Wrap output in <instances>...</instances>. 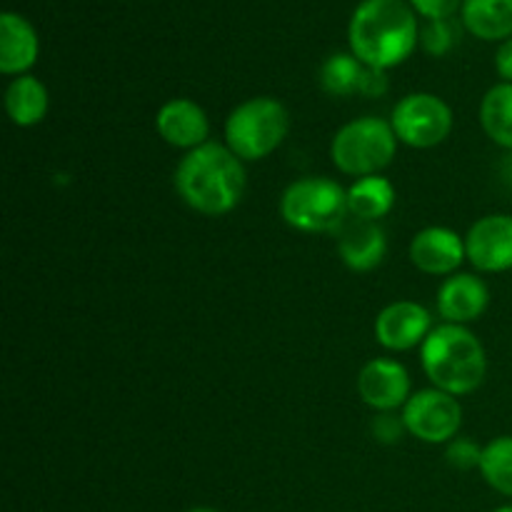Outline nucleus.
<instances>
[{
    "label": "nucleus",
    "instance_id": "obj_29",
    "mask_svg": "<svg viewBox=\"0 0 512 512\" xmlns=\"http://www.w3.org/2000/svg\"><path fill=\"white\" fill-rule=\"evenodd\" d=\"M503 175H505V180L512 185V153H508V158L503 160Z\"/></svg>",
    "mask_w": 512,
    "mask_h": 512
},
{
    "label": "nucleus",
    "instance_id": "obj_22",
    "mask_svg": "<svg viewBox=\"0 0 512 512\" xmlns=\"http://www.w3.org/2000/svg\"><path fill=\"white\" fill-rule=\"evenodd\" d=\"M478 470L495 493L512 498V435H500L485 445Z\"/></svg>",
    "mask_w": 512,
    "mask_h": 512
},
{
    "label": "nucleus",
    "instance_id": "obj_10",
    "mask_svg": "<svg viewBox=\"0 0 512 512\" xmlns=\"http://www.w3.org/2000/svg\"><path fill=\"white\" fill-rule=\"evenodd\" d=\"M430 330H433V315L425 305L413 300L385 305L375 318V340L393 353L420 348Z\"/></svg>",
    "mask_w": 512,
    "mask_h": 512
},
{
    "label": "nucleus",
    "instance_id": "obj_18",
    "mask_svg": "<svg viewBox=\"0 0 512 512\" xmlns=\"http://www.w3.org/2000/svg\"><path fill=\"white\" fill-rule=\"evenodd\" d=\"M48 103V88L43 85V80L30 73L18 75L5 88V110L18 128H33V125L43 123V118L48 115Z\"/></svg>",
    "mask_w": 512,
    "mask_h": 512
},
{
    "label": "nucleus",
    "instance_id": "obj_4",
    "mask_svg": "<svg viewBox=\"0 0 512 512\" xmlns=\"http://www.w3.org/2000/svg\"><path fill=\"white\" fill-rule=\"evenodd\" d=\"M290 130V115L280 100L270 95L250 98L233 108L225 120V145L243 163H255L283 145Z\"/></svg>",
    "mask_w": 512,
    "mask_h": 512
},
{
    "label": "nucleus",
    "instance_id": "obj_2",
    "mask_svg": "<svg viewBox=\"0 0 512 512\" xmlns=\"http://www.w3.org/2000/svg\"><path fill=\"white\" fill-rule=\"evenodd\" d=\"M175 190L195 213L218 215L238 208L245 193V165L228 145L205 143L185 153L175 168Z\"/></svg>",
    "mask_w": 512,
    "mask_h": 512
},
{
    "label": "nucleus",
    "instance_id": "obj_23",
    "mask_svg": "<svg viewBox=\"0 0 512 512\" xmlns=\"http://www.w3.org/2000/svg\"><path fill=\"white\" fill-rule=\"evenodd\" d=\"M460 38V25L453 23V18L448 20H428V23L420 28V45L428 55L435 58H443L450 50L455 48Z\"/></svg>",
    "mask_w": 512,
    "mask_h": 512
},
{
    "label": "nucleus",
    "instance_id": "obj_30",
    "mask_svg": "<svg viewBox=\"0 0 512 512\" xmlns=\"http://www.w3.org/2000/svg\"><path fill=\"white\" fill-rule=\"evenodd\" d=\"M188 512H218V510H213V508H193V510H188Z\"/></svg>",
    "mask_w": 512,
    "mask_h": 512
},
{
    "label": "nucleus",
    "instance_id": "obj_27",
    "mask_svg": "<svg viewBox=\"0 0 512 512\" xmlns=\"http://www.w3.org/2000/svg\"><path fill=\"white\" fill-rule=\"evenodd\" d=\"M385 93H388V78H385V70L368 68L360 95H365V98H380V95Z\"/></svg>",
    "mask_w": 512,
    "mask_h": 512
},
{
    "label": "nucleus",
    "instance_id": "obj_28",
    "mask_svg": "<svg viewBox=\"0 0 512 512\" xmlns=\"http://www.w3.org/2000/svg\"><path fill=\"white\" fill-rule=\"evenodd\" d=\"M495 70L500 75V83H512V38L500 43L495 53Z\"/></svg>",
    "mask_w": 512,
    "mask_h": 512
},
{
    "label": "nucleus",
    "instance_id": "obj_20",
    "mask_svg": "<svg viewBox=\"0 0 512 512\" xmlns=\"http://www.w3.org/2000/svg\"><path fill=\"white\" fill-rule=\"evenodd\" d=\"M480 125L495 145L512 153V83H498L485 93Z\"/></svg>",
    "mask_w": 512,
    "mask_h": 512
},
{
    "label": "nucleus",
    "instance_id": "obj_8",
    "mask_svg": "<svg viewBox=\"0 0 512 512\" xmlns=\"http://www.w3.org/2000/svg\"><path fill=\"white\" fill-rule=\"evenodd\" d=\"M400 418L413 438L428 445H443L458 438L463 428V405L445 390L425 388L410 395Z\"/></svg>",
    "mask_w": 512,
    "mask_h": 512
},
{
    "label": "nucleus",
    "instance_id": "obj_31",
    "mask_svg": "<svg viewBox=\"0 0 512 512\" xmlns=\"http://www.w3.org/2000/svg\"><path fill=\"white\" fill-rule=\"evenodd\" d=\"M493 512H512V505H503V508H498V510H493Z\"/></svg>",
    "mask_w": 512,
    "mask_h": 512
},
{
    "label": "nucleus",
    "instance_id": "obj_1",
    "mask_svg": "<svg viewBox=\"0 0 512 512\" xmlns=\"http://www.w3.org/2000/svg\"><path fill=\"white\" fill-rule=\"evenodd\" d=\"M348 43L350 53L368 68H395L418 48V13L408 0H363L350 15Z\"/></svg>",
    "mask_w": 512,
    "mask_h": 512
},
{
    "label": "nucleus",
    "instance_id": "obj_16",
    "mask_svg": "<svg viewBox=\"0 0 512 512\" xmlns=\"http://www.w3.org/2000/svg\"><path fill=\"white\" fill-rule=\"evenodd\" d=\"M40 55L38 30L20 13L5 10L0 15V73L25 75Z\"/></svg>",
    "mask_w": 512,
    "mask_h": 512
},
{
    "label": "nucleus",
    "instance_id": "obj_5",
    "mask_svg": "<svg viewBox=\"0 0 512 512\" xmlns=\"http://www.w3.org/2000/svg\"><path fill=\"white\" fill-rule=\"evenodd\" d=\"M280 215L300 233H338L348 223V190L333 178L308 175L285 188Z\"/></svg>",
    "mask_w": 512,
    "mask_h": 512
},
{
    "label": "nucleus",
    "instance_id": "obj_7",
    "mask_svg": "<svg viewBox=\"0 0 512 512\" xmlns=\"http://www.w3.org/2000/svg\"><path fill=\"white\" fill-rule=\"evenodd\" d=\"M390 125L403 145L428 150L453 133V110L435 93H410L395 103Z\"/></svg>",
    "mask_w": 512,
    "mask_h": 512
},
{
    "label": "nucleus",
    "instance_id": "obj_19",
    "mask_svg": "<svg viewBox=\"0 0 512 512\" xmlns=\"http://www.w3.org/2000/svg\"><path fill=\"white\" fill-rule=\"evenodd\" d=\"M395 205V185L383 175H368L358 178L348 188V210L350 218L370 220L378 223L380 218L393 210Z\"/></svg>",
    "mask_w": 512,
    "mask_h": 512
},
{
    "label": "nucleus",
    "instance_id": "obj_3",
    "mask_svg": "<svg viewBox=\"0 0 512 512\" xmlns=\"http://www.w3.org/2000/svg\"><path fill=\"white\" fill-rule=\"evenodd\" d=\"M420 365L433 388L460 398L475 393L483 385L488 355L473 330L465 325L443 323L430 330L425 343L420 345Z\"/></svg>",
    "mask_w": 512,
    "mask_h": 512
},
{
    "label": "nucleus",
    "instance_id": "obj_11",
    "mask_svg": "<svg viewBox=\"0 0 512 512\" xmlns=\"http://www.w3.org/2000/svg\"><path fill=\"white\" fill-rule=\"evenodd\" d=\"M358 395L378 413H395L410 400V375L393 358H373L360 368Z\"/></svg>",
    "mask_w": 512,
    "mask_h": 512
},
{
    "label": "nucleus",
    "instance_id": "obj_6",
    "mask_svg": "<svg viewBox=\"0 0 512 512\" xmlns=\"http://www.w3.org/2000/svg\"><path fill=\"white\" fill-rule=\"evenodd\" d=\"M398 135L390 120L378 115H365L345 123L330 143L333 165L353 178L380 175L398 153Z\"/></svg>",
    "mask_w": 512,
    "mask_h": 512
},
{
    "label": "nucleus",
    "instance_id": "obj_26",
    "mask_svg": "<svg viewBox=\"0 0 512 512\" xmlns=\"http://www.w3.org/2000/svg\"><path fill=\"white\" fill-rule=\"evenodd\" d=\"M403 433H408V430H405L403 418H398V415L378 413V418L373 420V435L380 443H398Z\"/></svg>",
    "mask_w": 512,
    "mask_h": 512
},
{
    "label": "nucleus",
    "instance_id": "obj_14",
    "mask_svg": "<svg viewBox=\"0 0 512 512\" xmlns=\"http://www.w3.org/2000/svg\"><path fill=\"white\" fill-rule=\"evenodd\" d=\"M490 305V288L473 273H455L438 290V313L445 323L468 325L478 320Z\"/></svg>",
    "mask_w": 512,
    "mask_h": 512
},
{
    "label": "nucleus",
    "instance_id": "obj_15",
    "mask_svg": "<svg viewBox=\"0 0 512 512\" xmlns=\"http://www.w3.org/2000/svg\"><path fill=\"white\" fill-rule=\"evenodd\" d=\"M338 255L353 273H370L388 255V238L378 223L348 218L338 230Z\"/></svg>",
    "mask_w": 512,
    "mask_h": 512
},
{
    "label": "nucleus",
    "instance_id": "obj_9",
    "mask_svg": "<svg viewBox=\"0 0 512 512\" xmlns=\"http://www.w3.org/2000/svg\"><path fill=\"white\" fill-rule=\"evenodd\" d=\"M465 253L480 273L512 270V215H485L465 233Z\"/></svg>",
    "mask_w": 512,
    "mask_h": 512
},
{
    "label": "nucleus",
    "instance_id": "obj_24",
    "mask_svg": "<svg viewBox=\"0 0 512 512\" xmlns=\"http://www.w3.org/2000/svg\"><path fill=\"white\" fill-rule=\"evenodd\" d=\"M445 460H448V465H453L455 470L480 468V460H483V448H480L475 440L455 438V440H450V443H448V450H445Z\"/></svg>",
    "mask_w": 512,
    "mask_h": 512
},
{
    "label": "nucleus",
    "instance_id": "obj_17",
    "mask_svg": "<svg viewBox=\"0 0 512 512\" xmlns=\"http://www.w3.org/2000/svg\"><path fill=\"white\" fill-rule=\"evenodd\" d=\"M460 20L475 38L505 43L512 38V0H463Z\"/></svg>",
    "mask_w": 512,
    "mask_h": 512
},
{
    "label": "nucleus",
    "instance_id": "obj_13",
    "mask_svg": "<svg viewBox=\"0 0 512 512\" xmlns=\"http://www.w3.org/2000/svg\"><path fill=\"white\" fill-rule=\"evenodd\" d=\"M155 130L168 145L180 150H195L208 143V113L190 98H173L155 115Z\"/></svg>",
    "mask_w": 512,
    "mask_h": 512
},
{
    "label": "nucleus",
    "instance_id": "obj_21",
    "mask_svg": "<svg viewBox=\"0 0 512 512\" xmlns=\"http://www.w3.org/2000/svg\"><path fill=\"white\" fill-rule=\"evenodd\" d=\"M368 65L360 63L353 53H335L320 65V88L333 98H350L363 90Z\"/></svg>",
    "mask_w": 512,
    "mask_h": 512
},
{
    "label": "nucleus",
    "instance_id": "obj_12",
    "mask_svg": "<svg viewBox=\"0 0 512 512\" xmlns=\"http://www.w3.org/2000/svg\"><path fill=\"white\" fill-rule=\"evenodd\" d=\"M410 260L420 273L450 278V275L460 273V265L468 260L465 238H460L453 228H443V225L425 228L410 243Z\"/></svg>",
    "mask_w": 512,
    "mask_h": 512
},
{
    "label": "nucleus",
    "instance_id": "obj_25",
    "mask_svg": "<svg viewBox=\"0 0 512 512\" xmlns=\"http://www.w3.org/2000/svg\"><path fill=\"white\" fill-rule=\"evenodd\" d=\"M408 3L425 20H448L463 8V0H408Z\"/></svg>",
    "mask_w": 512,
    "mask_h": 512
}]
</instances>
